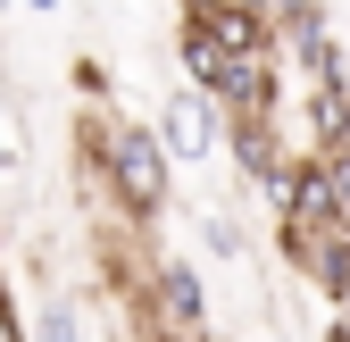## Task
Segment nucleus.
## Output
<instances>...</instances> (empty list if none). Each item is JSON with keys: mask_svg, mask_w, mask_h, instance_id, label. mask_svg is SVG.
<instances>
[{"mask_svg": "<svg viewBox=\"0 0 350 342\" xmlns=\"http://www.w3.org/2000/svg\"><path fill=\"white\" fill-rule=\"evenodd\" d=\"M33 342H75V309H67V301H42V326H33Z\"/></svg>", "mask_w": 350, "mask_h": 342, "instance_id": "10", "label": "nucleus"}, {"mask_svg": "<svg viewBox=\"0 0 350 342\" xmlns=\"http://www.w3.org/2000/svg\"><path fill=\"white\" fill-rule=\"evenodd\" d=\"M175 59H184V83H192V92H217V75L234 67V51L208 25H175Z\"/></svg>", "mask_w": 350, "mask_h": 342, "instance_id": "8", "label": "nucleus"}, {"mask_svg": "<svg viewBox=\"0 0 350 342\" xmlns=\"http://www.w3.org/2000/svg\"><path fill=\"white\" fill-rule=\"evenodd\" d=\"M325 167H334V192H342V209H350V150H325Z\"/></svg>", "mask_w": 350, "mask_h": 342, "instance_id": "13", "label": "nucleus"}, {"mask_svg": "<svg viewBox=\"0 0 350 342\" xmlns=\"http://www.w3.org/2000/svg\"><path fill=\"white\" fill-rule=\"evenodd\" d=\"M75 92L100 101V92H109V67H100V59H75Z\"/></svg>", "mask_w": 350, "mask_h": 342, "instance_id": "11", "label": "nucleus"}, {"mask_svg": "<svg viewBox=\"0 0 350 342\" xmlns=\"http://www.w3.org/2000/svg\"><path fill=\"white\" fill-rule=\"evenodd\" d=\"M83 167L109 184L117 200V218L125 226H150L159 209H167V184H175V159L159 142V125H134V117H83Z\"/></svg>", "mask_w": 350, "mask_h": 342, "instance_id": "1", "label": "nucleus"}, {"mask_svg": "<svg viewBox=\"0 0 350 342\" xmlns=\"http://www.w3.org/2000/svg\"><path fill=\"white\" fill-rule=\"evenodd\" d=\"M267 209H275L284 226H300V234H350V209H342V192H334L325 150H300L284 176L267 184Z\"/></svg>", "mask_w": 350, "mask_h": 342, "instance_id": "2", "label": "nucleus"}, {"mask_svg": "<svg viewBox=\"0 0 350 342\" xmlns=\"http://www.w3.org/2000/svg\"><path fill=\"white\" fill-rule=\"evenodd\" d=\"M309 150H350V83L309 92Z\"/></svg>", "mask_w": 350, "mask_h": 342, "instance_id": "9", "label": "nucleus"}, {"mask_svg": "<svg viewBox=\"0 0 350 342\" xmlns=\"http://www.w3.org/2000/svg\"><path fill=\"white\" fill-rule=\"evenodd\" d=\"M226 150H234V167H242L258 192L300 159V150H284V125H275V117H226Z\"/></svg>", "mask_w": 350, "mask_h": 342, "instance_id": "5", "label": "nucleus"}, {"mask_svg": "<svg viewBox=\"0 0 350 342\" xmlns=\"http://www.w3.org/2000/svg\"><path fill=\"white\" fill-rule=\"evenodd\" d=\"M275 242H284V259L309 276L325 301L350 284V234H300V226H275Z\"/></svg>", "mask_w": 350, "mask_h": 342, "instance_id": "7", "label": "nucleus"}, {"mask_svg": "<svg viewBox=\"0 0 350 342\" xmlns=\"http://www.w3.org/2000/svg\"><path fill=\"white\" fill-rule=\"evenodd\" d=\"M142 301H150V334H167V342L208 334V292H200V267H184V259H159Z\"/></svg>", "mask_w": 350, "mask_h": 342, "instance_id": "3", "label": "nucleus"}, {"mask_svg": "<svg viewBox=\"0 0 350 342\" xmlns=\"http://www.w3.org/2000/svg\"><path fill=\"white\" fill-rule=\"evenodd\" d=\"M334 317H342V326H350V284H342V292H334Z\"/></svg>", "mask_w": 350, "mask_h": 342, "instance_id": "15", "label": "nucleus"}, {"mask_svg": "<svg viewBox=\"0 0 350 342\" xmlns=\"http://www.w3.org/2000/svg\"><path fill=\"white\" fill-rule=\"evenodd\" d=\"M217 125H226V109L184 83V92H167V109H159V142H167V159H208Z\"/></svg>", "mask_w": 350, "mask_h": 342, "instance_id": "4", "label": "nucleus"}, {"mask_svg": "<svg viewBox=\"0 0 350 342\" xmlns=\"http://www.w3.org/2000/svg\"><path fill=\"white\" fill-rule=\"evenodd\" d=\"M325 342H350V326H342V317H334V326H325Z\"/></svg>", "mask_w": 350, "mask_h": 342, "instance_id": "16", "label": "nucleus"}, {"mask_svg": "<svg viewBox=\"0 0 350 342\" xmlns=\"http://www.w3.org/2000/svg\"><path fill=\"white\" fill-rule=\"evenodd\" d=\"M25 9H33V17H59V9H67V0H25Z\"/></svg>", "mask_w": 350, "mask_h": 342, "instance_id": "14", "label": "nucleus"}, {"mask_svg": "<svg viewBox=\"0 0 350 342\" xmlns=\"http://www.w3.org/2000/svg\"><path fill=\"white\" fill-rule=\"evenodd\" d=\"M226 117H275L284 109V75H275V59H234L226 75H217V92H208Z\"/></svg>", "mask_w": 350, "mask_h": 342, "instance_id": "6", "label": "nucleus"}, {"mask_svg": "<svg viewBox=\"0 0 350 342\" xmlns=\"http://www.w3.org/2000/svg\"><path fill=\"white\" fill-rule=\"evenodd\" d=\"M208 250H217V259H242V234H234L226 218H208Z\"/></svg>", "mask_w": 350, "mask_h": 342, "instance_id": "12", "label": "nucleus"}]
</instances>
